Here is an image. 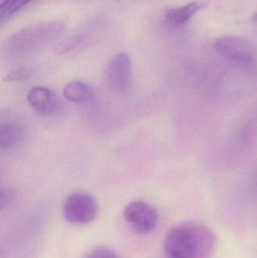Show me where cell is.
I'll return each instance as SVG.
<instances>
[{"label":"cell","instance_id":"cell-1","mask_svg":"<svg viewBox=\"0 0 257 258\" xmlns=\"http://www.w3.org/2000/svg\"><path fill=\"white\" fill-rule=\"evenodd\" d=\"M64 29V24L57 21L28 26L9 38L8 50L12 54L30 52L58 39Z\"/></svg>","mask_w":257,"mask_h":258},{"label":"cell","instance_id":"cell-2","mask_svg":"<svg viewBox=\"0 0 257 258\" xmlns=\"http://www.w3.org/2000/svg\"><path fill=\"white\" fill-rule=\"evenodd\" d=\"M214 48L222 57L240 66L256 63V45L243 36L232 35L221 36L216 40Z\"/></svg>","mask_w":257,"mask_h":258},{"label":"cell","instance_id":"cell-3","mask_svg":"<svg viewBox=\"0 0 257 258\" xmlns=\"http://www.w3.org/2000/svg\"><path fill=\"white\" fill-rule=\"evenodd\" d=\"M105 80L113 93H129L132 86V63L126 52L118 53L110 60L106 68Z\"/></svg>","mask_w":257,"mask_h":258},{"label":"cell","instance_id":"cell-4","mask_svg":"<svg viewBox=\"0 0 257 258\" xmlns=\"http://www.w3.org/2000/svg\"><path fill=\"white\" fill-rule=\"evenodd\" d=\"M164 248L167 258H196L199 253V242L191 229L180 226L167 233Z\"/></svg>","mask_w":257,"mask_h":258},{"label":"cell","instance_id":"cell-5","mask_svg":"<svg viewBox=\"0 0 257 258\" xmlns=\"http://www.w3.org/2000/svg\"><path fill=\"white\" fill-rule=\"evenodd\" d=\"M95 199L85 192H76L67 197L63 204V213L71 224H85L92 222L98 215Z\"/></svg>","mask_w":257,"mask_h":258},{"label":"cell","instance_id":"cell-6","mask_svg":"<svg viewBox=\"0 0 257 258\" xmlns=\"http://www.w3.org/2000/svg\"><path fill=\"white\" fill-rule=\"evenodd\" d=\"M124 218L137 233H147L156 226L158 215L151 205L143 201H135L125 207Z\"/></svg>","mask_w":257,"mask_h":258},{"label":"cell","instance_id":"cell-7","mask_svg":"<svg viewBox=\"0 0 257 258\" xmlns=\"http://www.w3.org/2000/svg\"><path fill=\"white\" fill-rule=\"evenodd\" d=\"M27 101L31 108L40 116H57L62 110L58 97L48 88L36 86L30 89Z\"/></svg>","mask_w":257,"mask_h":258},{"label":"cell","instance_id":"cell-8","mask_svg":"<svg viewBox=\"0 0 257 258\" xmlns=\"http://www.w3.org/2000/svg\"><path fill=\"white\" fill-rule=\"evenodd\" d=\"M24 129L16 122H2L0 124V149L11 150L19 145L24 138Z\"/></svg>","mask_w":257,"mask_h":258},{"label":"cell","instance_id":"cell-9","mask_svg":"<svg viewBox=\"0 0 257 258\" xmlns=\"http://www.w3.org/2000/svg\"><path fill=\"white\" fill-rule=\"evenodd\" d=\"M203 2L194 1L181 7L172 8L166 11L165 18L172 24H186L188 22L199 10L206 7Z\"/></svg>","mask_w":257,"mask_h":258},{"label":"cell","instance_id":"cell-10","mask_svg":"<svg viewBox=\"0 0 257 258\" xmlns=\"http://www.w3.org/2000/svg\"><path fill=\"white\" fill-rule=\"evenodd\" d=\"M63 95L67 101L75 104H86L93 98V91L87 83L71 81L64 86Z\"/></svg>","mask_w":257,"mask_h":258},{"label":"cell","instance_id":"cell-11","mask_svg":"<svg viewBox=\"0 0 257 258\" xmlns=\"http://www.w3.org/2000/svg\"><path fill=\"white\" fill-rule=\"evenodd\" d=\"M32 0H5L0 4V23L7 22Z\"/></svg>","mask_w":257,"mask_h":258},{"label":"cell","instance_id":"cell-12","mask_svg":"<svg viewBox=\"0 0 257 258\" xmlns=\"http://www.w3.org/2000/svg\"><path fill=\"white\" fill-rule=\"evenodd\" d=\"M86 36L82 33H75L66 38L63 41L57 44L54 48L55 53L58 54H64L70 52L79 46L85 39Z\"/></svg>","mask_w":257,"mask_h":258},{"label":"cell","instance_id":"cell-13","mask_svg":"<svg viewBox=\"0 0 257 258\" xmlns=\"http://www.w3.org/2000/svg\"><path fill=\"white\" fill-rule=\"evenodd\" d=\"M32 76V71L28 68H21L13 71L6 74L3 80L7 83L11 82H21L27 80Z\"/></svg>","mask_w":257,"mask_h":258},{"label":"cell","instance_id":"cell-14","mask_svg":"<svg viewBox=\"0 0 257 258\" xmlns=\"http://www.w3.org/2000/svg\"><path fill=\"white\" fill-rule=\"evenodd\" d=\"M16 192L11 186H6L1 188L0 191V206L2 209L8 207L15 200Z\"/></svg>","mask_w":257,"mask_h":258},{"label":"cell","instance_id":"cell-15","mask_svg":"<svg viewBox=\"0 0 257 258\" xmlns=\"http://www.w3.org/2000/svg\"><path fill=\"white\" fill-rule=\"evenodd\" d=\"M84 258H118L116 253L106 247H100L91 251Z\"/></svg>","mask_w":257,"mask_h":258},{"label":"cell","instance_id":"cell-16","mask_svg":"<svg viewBox=\"0 0 257 258\" xmlns=\"http://www.w3.org/2000/svg\"><path fill=\"white\" fill-rule=\"evenodd\" d=\"M250 22L255 26L257 28V12L253 14L251 17H250Z\"/></svg>","mask_w":257,"mask_h":258}]
</instances>
